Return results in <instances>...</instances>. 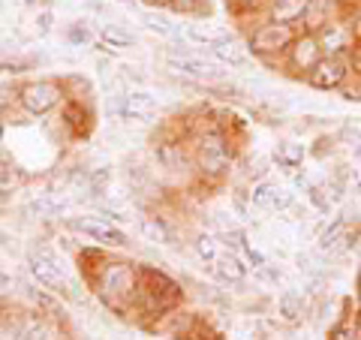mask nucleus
Masks as SVG:
<instances>
[{"mask_svg": "<svg viewBox=\"0 0 361 340\" xmlns=\"http://www.w3.org/2000/svg\"><path fill=\"white\" fill-rule=\"evenodd\" d=\"M97 286H99V296H103L111 308H123L139 289V274L135 268L127 262H109L99 268V277H97Z\"/></svg>", "mask_w": 361, "mask_h": 340, "instance_id": "1", "label": "nucleus"}, {"mask_svg": "<svg viewBox=\"0 0 361 340\" xmlns=\"http://www.w3.org/2000/svg\"><path fill=\"white\" fill-rule=\"evenodd\" d=\"M319 49L325 54H341L349 49V33L341 25H325L319 33Z\"/></svg>", "mask_w": 361, "mask_h": 340, "instance_id": "14", "label": "nucleus"}, {"mask_svg": "<svg viewBox=\"0 0 361 340\" xmlns=\"http://www.w3.org/2000/svg\"><path fill=\"white\" fill-rule=\"evenodd\" d=\"M196 253L205 259L208 265L217 262V256H220V253H217V241H214L211 235H199V238H196Z\"/></svg>", "mask_w": 361, "mask_h": 340, "instance_id": "25", "label": "nucleus"}, {"mask_svg": "<svg viewBox=\"0 0 361 340\" xmlns=\"http://www.w3.org/2000/svg\"><path fill=\"white\" fill-rule=\"evenodd\" d=\"M196 160H199V169L202 175L208 178H217L229 169V151L220 139V133H208L199 139V151H196Z\"/></svg>", "mask_w": 361, "mask_h": 340, "instance_id": "4", "label": "nucleus"}, {"mask_svg": "<svg viewBox=\"0 0 361 340\" xmlns=\"http://www.w3.org/2000/svg\"><path fill=\"white\" fill-rule=\"evenodd\" d=\"M313 0H274L271 6V21H280V25H292L310 13Z\"/></svg>", "mask_w": 361, "mask_h": 340, "instance_id": "12", "label": "nucleus"}, {"mask_svg": "<svg viewBox=\"0 0 361 340\" xmlns=\"http://www.w3.org/2000/svg\"><path fill=\"white\" fill-rule=\"evenodd\" d=\"M61 97H63V87L58 82H49V78H39V82H30L21 87V106H25L27 115H49V111L61 103Z\"/></svg>", "mask_w": 361, "mask_h": 340, "instance_id": "2", "label": "nucleus"}, {"mask_svg": "<svg viewBox=\"0 0 361 340\" xmlns=\"http://www.w3.org/2000/svg\"><path fill=\"white\" fill-rule=\"evenodd\" d=\"M346 61L343 58H337V54H325V61H319L310 70V85L316 87V90H331V87H337L346 78Z\"/></svg>", "mask_w": 361, "mask_h": 340, "instance_id": "7", "label": "nucleus"}, {"mask_svg": "<svg viewBox=\"0 0 361 340\" xmlns=\"http://www.w3.org/2000/svg\"><path fill=\"white\" fill-rule=\"evenodd\" d=\"M27 66H30V61H4L0 63V70L4 73H25Z\"/></svg>", "mask_w": 361, "mask_h": 340, "instance_id": "29", "label": "nucleus"}, {"mask_svg": "<svg viewBox=\"0 0 361 340\" xmlns=\"http://www.w3.org/2000/svg\"><path fill=\"white\" fill-rule=\"evenodd\" d=\"M169 70H175L178 75H187V78H199V82H208L214 85L217 78L223 75V66L214 63V61H205L199 54H178V51H169Z\"/></svg>", "mask_w": 361, "mask_h": 340, "instance_id": "3", "label": "nucleus"}, {"mask_svg": "<svg viewBox=\"0 0 361 340\" xmlns=\"http://www.w3.org/2000/svg\"><path fill=\"white\" fill-rule=\"evenodd\" d=\"M154 111H157V99L148 90H130V94H123L118 106V115L123 121H151Z\"/></svg>", "mask_w": 361, "mask_h": 340, "instance_id": "10", "label": "nucleus"}, {"mask_svg": "<svg viewBox=\"0 0 361 340\" xmlns=\"http://www.w3.org/2000/svg\"><path fill=\"white\" fill-rule=\"evenodd\" d=\"M145 6H160V4H166V0H142Z\"/></svg>", "mask_w": 361, "mask_h": 340, "instance_id": "37", "label": "nucleus"}, {"mask_svg": "<svg viewBox=\"0 0 361 340\" xmlns=\"http://www.w3.org/2000/svg\"><path fill=\"white\" fill-rule=\"evenodd\" d=\"M121 4H133V0H121Z\"/></svg>", "mask_w": 361, "mask_h": 340, "instance_id": "39", "label": "nucleus"}, {"mask_svg": "<svg viewBox=\"0 0 361 340\" xmlns=\"http://www.w3.org/2000/svg\"><path fill=\"white\" fill-rule=\"evenodd\" d=\"M211 51H214V58H217L220 63H229V66H247V63H250L247 51H244L232 37L226 40V42H220V45H214Z\"/></svg>", "mask_w": 361, "mask_h": 340, "instance_id": "15", "label": "nucleus"}, {"mask_svg": "<svg viewBox=\"0 0 361 340\" xmlns=\"http://www.w3.org/2000/svg\"><path fill=\"white\" fill-rule=\"evenodd\" d=\"M353 70H355V73L361 75V49H358V51L353 54Z\"/></svg>", "mask_w": 361, "mask_h": 340, "instance_id": "33", "label": "nucleus"}, {"mask_svg": "<svg viewBox=\"0 0 361 340\" xmlns=\"http://www.w3.org/2000/svg\"><path fill=\"white\" fill-rule=\"evenodd\" d=\"M142 21H145V28H148L151 33H160V37H175V30H172V25L163 18V16H157V13H145L142 16Z\"/></svg>", "mask_w": 361, "mask_h": 340, "instance_id": "24", "label": "nucleus"}, {"mask_svg": "<svg viewBox=\"0 0 361 340\" xmlns=\"http://www.w3.org/2000/svg\"><path fill=\"white\" fill-rule=\"evenodd\" d=\"M99 211L106 214V220H121V223L133 220V217H130V211H127V205H123V202H106V205H99Z\"/></svg>", "mask_w": 361, "mask_h": 340, "instance_id": "27", "label": "nucleus"}, {"mask_svg": "<svg viewBox=\"0 0 361 340\" xmlns=\"http://www.w3.org/2000/svg\"><path fill=\"white\" fill-rule=\"evenodd\" d=\"M51 21H54L51 9H42V13L37 16V21H33V30H37V37H49V33H51Z\"/></svg>", "mask_w": 361, "mask_h": 340, "instance_id": "28", "label": "nucleus"}, {"mask_svg": "<svg viewBox=\"0 0 361 340\" xmlns=\"http://www.w3.org/2000/svg\"><path fill=\"white\" fill-rule=\"evenodd\" d=\"M30 274L37 283H42L45 289H51V292H66V277H63V271L58 265V259H54L51 250H45V247H39L37 253L30 256Z\"/></svg>", "mask_w": 361, "mask_h": 340, "instance_id": "5", "label": "nucleus"}, {"mask_svg": "<svg viewBox=\"0 0 361 340\" xmlns=\"http://www.w3.org/2000/svg\"><path fill=\"white\" fill-rule=\"evenodd\" d=\"M274 160H277V166H283L286 172H292L295 166H301V160H304V148H301V145H295V142H283V145H277Z\"/></svg>", "mask_w": 361, "mask_h": 340, "instance_id": "18", "label": "nucleus"}, {"mask_svg": "<svg viewBox=\"0 0 361 340\" xmlns=\"http://www.w3.org/2000/svg\"><path fill=\"white\" fill-rule=\"evenodd\" d=\"M13 337L16 340H51V332L39 320H25L21 325H16Z\"/></svg>", "mask_w": 361, "mask_h": 340, "instance_id": "20", "label": "nucleus"}, {"mask_svg": "<svg viewBox=\"0 0 361 340\" xmlns=\"http://www.w3.org/2000/svg\"><path fill=\"white\" fill-rule=\"evenodd\" d=\"M295 33H292L289 25H280V21H271V25H262L253 40H250V49L259 51V54H274V51H283L286 45H292Z\"/></svg>", "mask_w": 361, "mask_h": 340, "instance_id": "6", "label": "nucleus"}, {"mask_svg": "<svg viewBox=\"0 0 361 340\" xmlns=\"http://www.w3.org/2000/svg\"><path fill=\"white\" fill-rule=\"evenodd\" d=\"M353 337H355V334H353V328H349V325H337L325 340H353Z\"/></svg>", "mask_w": 361, "mask_h": 340, "instance_id": "30", "label": "nucleus"}, {"mask_svg": "<svg viewBox=\"0 0 361 340\" xmlns=\"http://www.w3.org/2000/svg\"><path fill=\"white\" fill-rule=\"evenodd\" d=\"M346 244V220L343 217H337L329 229H325L322 235H319V250H334L337 244Z\"/></svg>", "mask_w": 361, "mask_h": 340, "instance_id": "19", "label": "nucleus"}, {"mask_svg": "<svg viewBox=\"0 0 361 340\" xmlns=\"http://www.w3.org/2000/svg\"><path fill=\"white\" fill-rule=\"evenodd\" d=\"M169 9L175 13H184V16H193V13H208V0H166Z\"/></svg>", "mask_w": 361, "mask_h": 340, "instance_id": "23", "label": "nucleus"}, {"mask_svg": "<svg viewBox=\"0 0 361 340\" xmlns=\"http://www.w3.org/2000/svg\"><path fill=\"white\" fill-rule=\"evenodd\" d=\"M217 274H220L223 280L238 283V280L247 277V265H244L235 253H229V256H217Z\"/></svg>", "mask_w": 361, "mask_h": 340, "instance_id": "17", "label": "nucleus"}, {"mask_svg": "<svg viewBox=\"0 0 361 340\" xmlns=\"http://www.w3.org/2000/svg\"><path fill=\"white\" fill-rule=\"evenodd\" d=\"M250 199H253L256 208H271V211H286L292 205L289 193L274 187V184H256L253 193H250Z\"/></svg>", "mask_w": 361, "mask_h": 340, "instance_id": "11", "label": "nucleus"}, {"mask_svg": "<svg viewBox=\"0 0 361 340\" xmlns=\"http://www.w3.org/2000/svg\"><path fill=\"white\" fill-rule=\"evenodd\" d=\"M355 40L361 42V16H358V21H355Z\"/></svg>", "mask_w": 361, "mask_h": 340, "instance_id": "38", "label": "nucleus"}, {"mask_svg": "<svg viewBox=\"0 0 361 340\" xmlns=\"http://www.w3.org/2000/svg\"><path fill=\"white\" fill-rule=\"evenodd\" d=\"M9 289V277L4 274V271H0V296H4V292Z\"/></svg>", "mask_w": 361, "mask_h": 340, "instance_id": "34", "label": "nucleus"}, {"mask_svg": "<svg viewBox=\"0 0 361 340\" xmlns=\"http://www.w3.org/2000/svg\"><path fill=\"white\" fill-rule=\"evenodd\" d=\"M355 154H358V157H361V148H355Z\"/></svg>", "mask_w": 361, "mask_h": 340, "instance_id": "41", "label": "nucleus"}, {"mask_svg": "<svg viewBox=\"0 0 361 340\" xmlns=\"http://www.w3.org/2000/svg\"><path fill=\"white\" fill-rule=\"evenodd\" d=\"M358 193H361V178H358Z\"/></svg>", "mask_w": 361, "mask_h": 340, "instance_id": "40", "label": "nucleus"}, {"mask_svg": "<svg viewBox=\"0 0 361 340\" xmlns=\"http://www.w3.org/2000/svg\"><path fill=\"white\" fill-rule=\"evenodd\" d=\"M73 226L78 232H85L87 238H94L99 244H109V247H123L127 244V235L121 229H115L109 220H97V217H75Z\"/></svg>", "mask_w": 361, "mask_h": 340, "instance_id": "8", "label": "nucleus"}, {"mask_svg": "<svg viewBox=\"0 0 361 340\" xmlns=\"http://www.w3.org/2000/svg\"><path fill=\"white\" fill-rule=\"evenodd\" d=\"M142 289L154 308H169L178 296V286L160 271H142Z\"/></svg>", "mask_w": 361, "mask_h": 340, "instance_id": "9", "label": "nucleus"}, {"mask_svg": "<svg viewBox=\"0 0 361 340\" xmlns=\"http://www.w3.org/2000/svg\"><path fill=\"white\" fill-rule=\"evenodd\" d=\"M301 313H304V298L292 289L283 292V296H280V316L289 322H295V320H301Z\"/></svg>", "mask_w": 361, "mask_h": 340, "instance_id": "21", "label": "nucleus"}, {"mask_svg": "<svg viewBox=\"0 0 361 340\" xmlns=\"http://www.w3.org/2000/svg\"><path fill=\"white\" fill-rule=\"evenodd\" d=\"M73 42H85L87 40V28H82V21H75V28H73Z\"/></svg>", "mask_w": 361, "mask_h": 340, "instance_id": "32", "label": "nucleus"}, {"mask_svg": "<svg viewBox=\"0 0 361 340\" xmlns=\"http://www.w3.org/2000/svg\"><path fill=\"white\" fill-rule=\"evenodd\" d=\"M187 37L193 42H199V45H205V49H214V45H220V42L229 40V33L220 30V28H208V25H190Z\"/></svg>", "mask_w": 361, "mask_h": 340, "instance_id": "16", "label": "nucleus"}, {"mask_svg": "<svg viewBox=\"0 0 361 340\" xmlns=\"http://www.w3.org/2000/svg\"><path fill=\"white\" fill-rule=\"evenodd\" d=\"M18 4H25V6H37V4H45V0H18Z\"/></svg>", "mask_w": 361, "mask_h": 340, "instance_id": "36", "label": "nucleus"}, {"mask_svg": "<svg viewBox=\"0 0 361 340\" xmlns=\"http://www.w3.org/2000/svg\"><path fill=\"white\" fill-rule=\"evenodd\" d=\"M6 169H9V166H6V160H4V154H0V178L6 175Z\"/></svg>", "mask_w": 361, "mask_h": 340, "instance_id": "35", "label": "nucleus"}, {"mask_svg": "<svg viewBox=\"0 0 361 340\" xmlns=\"http://www.w3.org/2000/svg\"><path fill=\"white\" fill-rule=\"evenodd\" d=\"M99 37H103V42L111 45V49H130L133 45V33H127L118 25H103L99 28Z\"/></svg>", "mask_w": 361, "mask_h": 340, "instance_id": "22", "label": "nucleus"}, {"mask_svg": "<svg viewBox=\"0 0 361 340\" xmlns=\"http://www.w3.org/2000/svg\"><path fill=\"white\" fill-rule=\"evenodd\" d=\"M9 103H13V87H9V85H0V109H6Z\"/></svg>", "mask_w": 361, "mask_h": 340, "instance_id": "31", "label": "nucleus"}, {"mask_svg": "<svg viewBox=\"0 0 361 340\" xmlns=\"http://www.w3.org/2000/svg\"><path fill=\"white\" fill-rule=\"evenodd\" d=\"M142 232L151 238V241H169V229L160 223V220H154V217H148V220H142Z\"/></svg>", "mask_w": 361, "mask_h": 340, "instance_id": "26", "label": "nucleus"}, {"mask_svg": "<svg viewBox=\"0 0 361 340\" xmlns=\"http://www.w3.org/2000/svg\"><path fill=\"white\" fill-rule=\"evenodd\" d=\"M319 40L316 37H304L295 42V49H292V63L298 66V70H313L316 63H319Z\"/></svg>", "mask_w": 361, "mask_h": 340, "instance_id": "13", "label": "nucleus"}]
</instances>
